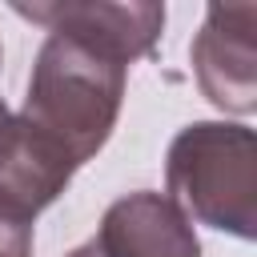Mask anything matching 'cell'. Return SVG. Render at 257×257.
Segmentation results:
<instances>
[{"mask_svg": "<svg viewBox=\"0 0 257 257\" xmlns=\"http://www.w3.org/2000/svg\"><path fill=\"white\" fill-rule=\"evenodd\" d=\"M92 249L100 257H197L201 253L189 217L161 193H133L116 201L104 213Z\"/></svg>", "mask_w": 257, "mask_h": 257, "instance_id": "cell-3", "label": "cell"}, {"mask_svg": "<svg viewBox=\"0 0 257 257\" xmlns=\"http://www.w3.org/2000/svg\"><path fill=\"white\" fill-rule=\"evenodd\" d=\"M253 133L241 124H189L169 149V193L181 213L253 237Z\"/></svg>", "mask_w": 257, "mask_h": 257, "instance_id": "cell-2", "label": "cell"}, {"mask_svg": "<svg viewBox=\"0 0 257 257\" xmlns=\"http://www.w3.org/2000/svg\"><path fill=\"white\" fill-rule=\"evenodd\" d=\"M124 88V64L72 32H52L40 48L28 104L20 120L60 149L72 165H84L112 133Z\"/></svg>", "mask_w": 257, "mask_h": 257, "instance_id": "cell-1", "label": "cell"}]
</instances>
